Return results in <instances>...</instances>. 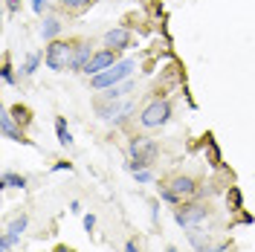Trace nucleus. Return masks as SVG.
I'll return each instance as SVG.
<instances>
[{
	"instance_id": "a211bd4d",
	"label": "nucleus",
	"mask_w": 255,
	"mask_h": 252,
	"mask_svg": "<svg viewBox=\"0 0 255 252\" xmlns=\"http://www.w3.org/2000/svg\"><path fill=\"white\" fill-rule=\"evenodd\" d=\"M38 64H41V52H32L29 58H26V64L20 67V70H23V76H32V73L38 70Z\"/></svg>"
},
{
	"instance_id": "4be33fe9",
	"label": "nucleus",
	"mask_w": 255,
	"mask_h": 252,
	"mask_svg": "<svg viewBox=\"0 0 255 252\" xmlns=\"http://www.w3.org/2000/svg\"><path fill=\"white\" fill-rule=\"evenodd\" d=\"M29 6H32V12H35V15H41V12L47 9V0H32Z\"/></svg>"
},
{
	"instance_id": "9d476101",
	"label": "nucleus",
	"mask_w": 255,
	"mask_h": 252,
	"mask_svg": "<svg viewBox=\"0 0 255 252\" xmlns=\"http://www.w3.org/2000/svg\"><path fill=\"white\" fill-rule=\"evenodd\" d=\"M0 125H3V136H6V139H15V142H29L26 136H23V130H20V127L15 125V116H12L9 111H6L3 116H0Z\"/></svg>"
},
{
	"instance_id": "2eb2a0df",
	"label": "nucleus",
	"mask_w": 255,
	"mask_h": 252,
	"mask_svg": "<svg viewBox=\"0 0 255 252\" xmlns=\"http://www.w3.org/2000/svg\"><path fill=\"white\" fill-rule=\"evenodd\" d=\"M55 130H58V142H61L64 148H70V145H73V133L67 130V122H64V116H58V119H55Z\"/></svg>"
},
{
	"instance_id": "1a4fd4ad",
	"label": "nucleus",
	"mask_w": 255,
	"mask_h": 252,
	"mask_svg": "<svg viewBox=\"0 0 255 252\" xmlns=\"http://www.w3.org/2000/svg\"><path fill=\"white\" fill-rule=\"evenodd\" d=\"M93 47H90V44H84V41H81V44H76V47H73V61H70V70H73V73H84V70H87V64L93 61Z\"/></svg>"
},
{
	"instance_id": "4468645a",
	"label": "nucleus",
	"mask_w": 255,
	"mask_h": 252,
	"mask_svg": "<svg viewBox=\"0 0 255 252\" xmlns=\"http://www.w3.org/2000/svg\"><path fill=\"white\" fill-rule=\"evenodd\" d=\"M189 244L194 247V250H200V252H203V250L209 247V235H206V232H200V229L194 226V229L189 232Z\"/></svg>"
},
{
	"instance_id": "bb28decb",
	"label": "nucleus",
	"mask_w": 255,
	"mask_h": 252,
	"mask_svg": "<svg viewBox=\"0 0 255 252\" xmlns=\"http://www.w3.org/2000/svg\"><path fill=\"white\" fill-rule=\"evenodd\" d=\"M70 212H73V215H79V212H81V203H79V200H73V203H70Z\"/></svg>"
},
{
	"instance_id": "6e6552de",
	"label": "nucleus",
	"mask_w": 255,
	"mask_h": 252,
	"mask_svg": "<svg viewBox=\"0 0 255 252\" xmlns=\"http://www.w3.org/2000/svg\"><path fill=\"white\" fill-rule=\"evenodd\" d=\"M113 64H116V49H99V52H96L93 55V61L87 64V70H84V73H87V76H99V73H105V70H111Z\"/></svg>"
},
{
	"instance_id": "393cba45",
	"label": "nucleus",
	"mask_w": 255,
	"mask_h": 252,
	"mask_svg": "<svg viewBox=\"0 0 255 252\" xmlns=\"http://www.w3.org/2000/svg\"><path fill=\"white\" fill-rule=\"evenodd\" d=\"M136 174V180H139V183H148V180H151V171H148V168H142V171H133Z\"/></svg>"
},
{
	"instance_id": "0eeeda50",
	"label": "nucleus",
	"mask_w": 255,
	"mask_h": 252,
	"mask_svg": "<svg viewBox=\"0 0 255 252\" xmlns=\"http://www.w3.org/2000/svg\"><path fill=\"white\" fill-rule=\"evenodd\" d=\"M26 223H29L26 215H17L15 221L6 226V235L0 238V252H9L12 247H15V241H20V235L26 232Z\"/></svg>"
},
{
	"instance_id": "f03ea898",
	"label": "nucleus",
	"mask_w": 255,
	"mask_h": 252,
	"mask_svg": "<svg viewBox=\"0 0 255 252\" xmlns=\"http://www.w3.org/2000/svg\"><path fill=\"white\" fill-rule=\"evenodd\" d=\"M133 67H136V64L130 61V58H122V61L113 64L111 70H105V73H99V76H90V87H93V90H111L116 84L128 81V76L133 73Z\"/></svg>"
},
{
	"instance_id": "a878e982",
	"label": "nucleus",
	"mask_w": 255,
	"mask_h": 252,
	"mask_svg": "<svg viewBox=\"0 0 255 252\" xmlns=\"http://www.w3.org/2000/svg\"><path fill=\"white\" fill-rule=\"evenodd\" d=\"M6 6H9V12H17V6H20V0H6Z\"/></svg>"
},
{
	"instance_id": "f3484780",
	"label": "nucleus",
	"mask_w": 255,
	"mask_h": 252,
	"mask_svg": "<svg viewBox=\"0 0 255 252\" xmlns=\"http://www.w3.org/2000/svg\"><path fill=\"white\" fill-rule=\"evenodd\" d=\"M96 0H61L64 9H70V12H81V9H87V6H93Z\"/></svg>"
},
{
	"instance_id": "cd10ccee",
	"label": "nucleus",
	"mask_w": 255,
	"mask_h": 252,
	"mask_svg": "<svg viewBox=\"0 0 255 252\" xmlns=\"http://www.w3.org/2000/svg\"><path fill=\"white\" fill-rule=\"evenodd\" d=\"M125 252H139V250H136V244L130 241V244H128V247H125Z\"/></svg>"
},
{
	"instance_id": "c85d7f7f",
	"label": "nucleus",
	"mask_w": 255,
	"mask_h": 252,
	"mask_svg": "<svg viewBox=\"0 0 255 252\" xmlns=\"http://www.w3.org/2000/svg\"><path fill=\"white\" fill-rule=\"evenodd\" d=\"M55 252H73L70 247H55Z\"/></svg>"
},
{
	"instance_id": "6ab92c4d",
	"label": "nucleus",
	"mask_w": 255,
	"mask_h": 252,
	"mask_svg": "<svg viewBox=\"0 0 255 252\" xmlns=\"http://www.w3.org/2000/svg\"><path fill=\"white\" fill-rule=\"evenodd\" d=\"M12 116H15L17 122H23V125H29V122H32L29 111H26V108H20V105H17V108H12Z\"/></svg>"
},
{
	"instance_id": "7ed1b4c3",
	"label": "nucleus",
	"mask_w": 255,
	"mask_h": 252,
	"mask_svg": "<svg viewBox=\"0 0 255 252\" xmlns=\"http://www.w3.org/2000/svg\"><path fill=\"white\" fill-rule=\"evenodd\" d=\"M194 191H197V183L191 180V177H171L165 186H162V191H159V197L165 200V203H186L189 197H194Z\"/></svg>"
},
{
	"instance_id": "39448f33",
	"label": "nucleus",
	"mask_w": 255,
	"mask_h": 252,
	"mask_svg": "<svg viewBox=\"0 0 255 252\" xmlns=\"http://www.w3.org/2000/svg\"><path fill=\"white\" fill-rule=\"evenodd\" d=\"M174 218L183 229H194V226H200L209 218V203H180Z\"/></svg>"
},
{
	"instance_id": "b1692460",
	"label": "nucleus",
	"mask_w": 255,
	"mask_h": 252,
	"mask_svg": "<svg viewBox=\"0 0 255 252\" xmlns=\"http://www.w3.org/2000/svg\"><path fill=\"white\" fill-rule=\"evenodd\" d=\"M93 226H96V215H84V229L93 232Z\"/></svg>"
},
{
	"instance_id": "c756f323",
	"label": "nucleus",
	"mask_w": 255,
	"mask_h": 252,
	"mask_svg": "<svg viewBox=\"0 0 255 252\" xmlns=\"http://www.w3.org/2000/svg\"><path fill=\"white\" fill-rule=\"evenodd\" d=\"M168 252H177V250H174V247H171V250H168Z\"/></svg>"
},
{
	"instance_id": "20e7f679",
	"label": "nucleus",
	"mask_w": 255,
	"mask_h": 252,
	"mask_svg": "<svg viewBox=\"0 0 255 252\" xmlns=\"http://www.w3.org/2000/svg\"><path fill=\"white\" fill-rule=\"evenodd\" d=\"M73 47H76V44H67V41H49L47 52H44V61H47L49 70H55V73L70 70V61H73Z\"/></svg>"
},
{
	"instance_id": "f257e3e1",
	"label": "nucleus",
	"mask_w": 255,
	"mask_h": 252,
	"mask_svg": "<svg viewBox=\"0 0 255 252\" xmlns=\"http://www.w3.org/2000/svg\"><path fill=\"white\" fill-rule=\"evenodd\" d=\"M157 142L148 139V136H133L130 139V162H128V171H142L151 168L154 159H157Z\"/></svg>"
},
{
	"instance_id": "9b49d317",
	"label": "nucleus",
	"mask_w": 255,
	"mask_h": 252,
	"mask_svg": "<svg viewBox=\"0 0 255 252\" xmlns=\"http://www.w3.org/2000/svg\"><path fill=\"white\" fill-rule=\"evenodd\" d=\"M105 44L111 49H125L130 47V32L125 29V26H116V29H111L108 35H105Z\"/></svg>"
},
{
	"instance_id": "f8f14e48",
	"label": "nucleus",
	"mask_w": 255,
	"mask_h": 252,
	"mask_svg": "<svg viewBox=\"0 0 255 252\" xmlns=\"http://www.w3.org/2000/svg\"><path fill=\"white\" fill-rule=\"evenodd\" d=\"M58 32H61V20H58V17H47V20L41 23V38H44V41H55Z\"/></svg>"
},
{
	"instance_id": "5701e85b",
	"label": "nucleus",
	"mask_w": 255,
	"mask_h": 252,
	"mask_svg": "<svg viewBox=\"0 0 255 252\" xmlns=\"http://www.w3.org/2000/svg\"><path fill=\"white\" fill-rule=\"evenodd\" d=\"M229 200H232V206H235V209H241V191L232 189V191H229Z\"/></svg>"
},
{
	"instance_id": "423d86ee",
	"label": "nucleus",
	"mask_w": 255,
	"mask_h": 252,
	"mask_svg": "<svg viewBox=\"0 0 255 252\" xmlns=\"http://www.w3.org/2000/svg\"><path fill=\"white\" fill-rule=\"evenodd\" d=\"M171 119V105L165 102V99H154L142 113H139V125L142 127H159L165 125Z\"/></svg>"
},
{
	"instance_id": "ddd939ff",
	"label": "nucleus",
	"mask_w": 255,
	"mask_h": 252,
	"mask_svg": "<svg viewBox=\"0 0 255 252\" xmlns=\"http://www.w3.org/2000/svg\"><path fill=\"white\" fill-rule=\"evenodd\" d=\"M0 186H3V189H23V186H26V177H23V174H15V171H3Z\"/></svg>"
},
{
	"instance_id": "dca6fc26",
	"label": "nucleus",
	"mask_w": 255,
	"mask_h": 252,
	"mask_svg": "<svg viewBox=\"0 0 255 252\" xmlns=\"http://www.w3.org/2000/svg\"><path fill=\"white\" fill-rule=\"evenodd\" d=\"M130 87H133V84H116V87H111V90L105 93V99H108V102H116V99H122V96L130 93Z\"/></svg>"
},
{
	"instance_id": "aec40b11",
	"label": "nucleus",
	"mask_w": 255,
	"mask_h": 252,
	"mask_svg": "<svg viewBox=\"0 0 255 252\" xmlns=\"http://www.w3.org/2000/svg\"><path fill=\"white\" fill-rule=\"evenodd\" d=\"M0 76H3L6 84H15V73H12V67H9V64H3V73H0Z\"/></svg>"
},
{
	"instance_id": "412c9836",
	"label": "nucleus",
	"mask_w": 255,
	"mask_h": 252,
	"mask_svg": "<svg viewBox=\"0 0 255 252\" xmlns=\"http://www.w3.org/2000/svg\"><path fill=\"white\" fill-rule=\"evenodd\" d=\"M203 252H232V244H215V247H206Z\"/></svg>"
}]
</instances>
